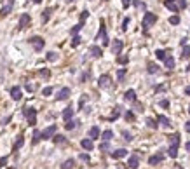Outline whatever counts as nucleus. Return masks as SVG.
<instances>
[{
    "label": "nucleus",
    "mask_w": 190,
    "mask_h": 169,
    "mask_svg": "<svg viewBox=\"0 0 190 169\" xmlns=\"http://www.w3.org/2000/svg\"><path fill=\"white\" fill-rule=\"evenodd\" d=\"M155 23H157V16L154 12H145V16H143V30L147 31L150 26H154Z\"/></svg>",
    "instance_id": "obj_1"
},
{
    "label": "nucleus",
    "mask_w": 190,
    "mask_h": 169,
    "mask_svg": "<svg viewBox=\"0 0 190 169\" xmlns=\"http://www.w3.org/2000/svg\"><path fill=\"white\" fill-rule=\"evenodd\" d=\"M30 44H32V47H33L37 52H40V51L44 49V44H45V42H44L42 37L35 35V37H32V38H30Z\"/></svg>",
    "instance_id": "obj_2"
},
{
    "label": "nucleus",
    "mask_w": 190,
    "mask_h": 169,
    "mask_svg": "<svg viewBox=\"0 0 190 169\" xmlns=\"http://www.w3.org/2000/svg\"><path fill=\"white\" fill-rule=\"evenodd\" d=\"M25 115H26V119H28L30 126H35L37 124V110L35 108H25Z\"/></svg>",
    "instance_id": "obj_3"
},
{
    "label": "nucleus",
    "mask_w": 190,
    "mask_h": 169,
    "mask_svg": "<svg viewBox=\"0 0 190 169\" xmlns=\"http://www.w3.org/2000/svg\"><path fill=\"white\" fill-rule=\"evenodd\" d=\"M101 38V42H103V45H108V35H106V28H105V21H101V26H99V31H98V37H96V40H99Z\"/></svg>",
    "instance_id": "obj_4"
},
{
    "label": "nucleus",
    "mask_w": 190,
    "mask_h": 169,
    "mask_svg": "<svg viewBox=\"0 0 190 169\" xmlns=\"http://www.w3.org/2000/svg\"><path fill=\"white\" fill-rule=\"evenodd\" d=\"M112 85V78H110V75H101V77L98 78V87L99 89H108Z\"/></svg>",
    "instance_id": "obj_5"
},
{
    "label": "nucleus",
    "mask_w": 190,
    "mask_h": 169,
    "mask_svg": "<svg viewBox=\"0 0 190 169\" xmlns=\"http://www.w3.org/2000/svg\"><path fill=\"white\" fill-rule=\"evenodd\" d=\"M56 131H58V127L52 124V126H49V127H45L42 131V138L44 140H49V138H54V134H56Z\"/></svg>",
    "instance_id": "obj_6"
},
{
    "label": "nucleus",
    "mask_w": 190,
    "mask_h": 169,
    "mask_svg": "<svg viewBox=\"0 0 190 169\" xmlns=\"http://www.w3.org/2000/svg\"><path fill=\"white\" fill-rule=\"evenodd\" d=\"M70 94H72L70 87H63V89H59L56 99H58V101H65V99H68V96H70Z\"/></svg>",
    "instance_id": "obj_7"
},
{
    "label": "nucleus",
    "mask_w": 190,
    "mask_h": 169,
    "mask_svg": "<svg viewBox=\"0 0 190 169\" xmlns=\"http://www.w3.org/2000/svg\"><path fill=\"white\" fill-rule=\"evenodd\" d=\"M11 98L14 99V101H19V99L23 98L21 87H18V85H16V87H12V89H11Z\"/></svg>",
    "instance_id": "obj_8"
},
{
    "label": "nucleus",
    "mask_w": 190,
    "mask_h": 169,
    "mask_svg": "<svg viewBox=\"0 0 190 169\" xmlns=\"http://www.w3.org/2000/svg\"><path fill=\"white\" fill-rule=\"evenodd\" d=\"M122 47H124V42L117 38V40H113V44H112V52H113V54H120Z\"/></svg>",
    "instance_id": "obj_9"
},
{
    "label": "nucleus",
    "mask_w": 190,
    "mask_h": 169,
    "mask_svg": "<svg viewBox=\"0 0 190 169\" xmlns=\"http://www.w3.org/2000/svg\"><path fill=\"white\" fill-rule=\"evenodd\" d=\"M89 52H91L92 58H101L103 56V49H101L99 45H91V47H89Z\"/></svg>",
    "instance_id": "obj_10"
},
{
    "label": "nucleus",
    "mask_w": 190,
    "mask_h": 169,
    "mask_svg": "<svg viewBox=\"0 0 190 169\" xmlns=\"http://www.w3.org/2000/svg\"><path fill=\"white\" fill-rule=\"evenodd\" d=\"M28 23H30V14H23L21 18H19V23H18V28H19V30L26 28V26H28Z\"/></svg>",
    "instance_id": "obj_11"
},
{
    "label": "nucleus",
    "mask_w": 190,
    "mask_h": 169,
    "mask_svg": "<svg viewBox=\"0 0 190 169\" xmlns=\"http://www.w3.org/2000/svg\"><path fill=\"white\" fill-rule=\"evenodd\" d=\"M127 166H129L131 169H138V166H140V159H138V155H131L129 161H127Z\"/></svg>",
    "instance_id": "obj_12"
},
{
    "label": "nucleus",
    "mask_w": 190,
    "mask_h": 169,
    "mask_svg": "<svg viewBox=\"0 0 190 169\" xmlns=\"http://www.w3.org/2000/svg\"><path fill=\"white\" fill-rule=\"evenodd\" d=\"M80 145H82V148H84V150H87V152H91L92 148H94V143H92L91 138H85V140H82V141H80Z\"/></svg>",
    "instance_id": "obj_13"
},
{
    "label": "nucleus",
    "mask_w": 190,
    "mask_h": 169,
    "mask_svg": "<svg viewBox=\"0 0 190 169\" xmlns=\"http://www.w3.org/2000/svg\"><path fill=\"white\" fill-rule=\"evenodd\" d=\"M126 155H127L126 148H119V150L112 152V159H122V157H126Z\"/></svg>",
    "instance_id": "obj_14"
},
{
    "label": "nucleus",
    "mask_w": 190,
    "mask_h": 169,
    "mask_svg": "<svg viewBox=\"0 0 190 169\" xmlns=\"http://www.w3.org/2000/svg\"><path fill=\"white\" fill-rule=\"evenodd\" d=\"M162 159H164V155H152L150 159H148V164L150 166H155V164H159V162H162Z\"/></svg>",
    "instance_id": "obj_15"
},
{
    "label": "nucleus",
    "mask_w": 190,
    "mask_h": 169,
    "mask_svg": "<svg viewBox=\"0 0 190 169\" xmlns=\"http://www.w3.org/2000/svg\"><path fill=\"white\" fill-rule=\"evenodd\" d=\"M73 112H75V110H73L72 106L65 108V112H63V119L66 120V122H68V120H72V117H73Z\"/></svg>",
    "instance_id": "obj_16"
},
{
    "label": "nucleus",
    "mask_w": 190,
    "mask_h": 169,
    "mask_svg": "<svg viewBox=\"0 0 190 169\" xmlns=\"http://www.w3.org/2000/svg\"><path fill=\"white\" fill-rule=\"evenodd\" d=\"M89 138H91V140L99 138V127L98 126H92L91 129H89Z\"/></svg>",
    "instance_id": "obj_17"
},
{
    "label": "nucleus",
    "mask_w": 190,
    "mask_h": 169,
    "mask_svg": "<svg viewBox=\"0 0 190 169\" xmlns=\"http://www.w3.org/2000/svg\"><path fill=\"white\" fill-rule=\"evenodd\" d=\"M164 65H166V68H168V70H173V68H175V58H173V56H166Z\"/></svg>",
    "instance_id": "obj_18"
},
{
    "label": "nucleus",
    "mask_w": 190,
    "mask_h": 169,
    "mask_svg": "<svg viewBox=\"0 0 190 169\" xmlns=\"http://www.w3.org/2000/svg\"><path fill=\"white\" fill-rule=\"evenodd\" d=\"M124 99H126V101H136V92H134V89H129V91H126V94H124Z\"/></svg>",
    "instance_id": "obj_19"
},
{
    "label": "nucleus",
    "mask_w": 190,
    "mask_h": 169,
    "mask_svg": "<svg viewBox=\"0 0 190 169\" xmlns=\"http://www.w3.org/2000/svg\"><path fill=\"white\" fill-rule=\"evenodd\" d=\"M157 122H161L164 127H169V126H171V120H169L166 115H159V117H157Z\"/></svg>",
    "instance_id": "obj_20"
},
{
    "label": "nucleus",
    "mask_w": 190,
    "mask_h": 169,
    "mask_svg": "<svg viewBox=\"0 0 190 169\" xmlns=\"http://www.w3.org/2000/svg\"><path fill=\"white\" fill-rule=\"evenodd\" d=\"M51 14H52V7H47V9L42 12V21L47 23V21L51 19Z\"/></svg>",
    "instance_id": "obj_21"
},
{
    "label": "nucleus",
    "mask_w": 190,
    "mask_h": 169,
    "mask_svg": "<svg viewBox=\"0 0 190 169\" xmlns=\"http://www.w3.org/2000/svg\"><path fill=\"white\" fill-rule=\"evenodd\" d=\"M168 155L171 157V159H176L178 157V147H175V145H171L168 150Z\"/></svg>",
    "instance_id": "obj_22"
},
{
    "label": "nucleus",
    "mask_w": 190,
    "mask_h": 169,
    "mask_svg": "<svg viewBox=\"0 0 190 169\" xmlns=\"http://www.w3.org/2000/svg\"><path fill=\"white\" fill-rule=\"evenodd\" d=\"M52 141H54L56 145H63V143H66V138H65V136H61V134H54Z\"/></svg>",
    "instance_id": "obj_23"
},
{
    "label": "nucleus",
    "mask_w": 190,
    "mask_h": 169,
    "mask_svg": "<svg viewBox=\"0 0 190 169\" xmlns=\"http://www.w3.org/2000/svg\"><path fill=\"white\" fill-rule=\"evenodd\" d=\"M73 164H75V161H73V159H68V161H65L63 164H61V169H72Z\"/></svg>",
    "instance_id": "obj_24"
},
{
    "label": "nucleus",
    "mask_w": 190,
    "mask_h": 169,
    "mask_svg": "<svg viewBox=\"0 0 190 169\" xmlns=\"http://www.w3.org/2000/svg\"><path fill=\"white\" fill-rule=\"evenodd\" d=\"M77 126H78V120H68V122L65 124V127H66L68 131H72V129H75Z\"/></svg>",
    "instance_id": "obj_25"
},
{
    "label": "nucleus",
    "mask_w": 190,
    "mask_h": 169,
    "mask_svg": "<svg viewBox=\"0 0 190 169\" xmlns=\"http://www.w3.org/2000/svg\"><path fill=\"white\" fill-rule=\"evenodd\" d=\"M40 140H42V133L35 129V131H33V140H32V141H33V145H37V143H38Z\"/></svg>",
    "instance_id": "obj_26"
},
{
    "label": "nucleus",
    "mask_w": 190,
    "mask_h": 169,
    "mask_svg": "<svg viewBox=\"0 0 190 169\" xmlns=\"http://www.w3.org/2000/svg\"><path fill=\"white\" fill-rule=\"evenodd\" d=\"M169 143H171V145H175V147H178V145H180V136H178V134L169 136Z\"/></svg>",
    "instance_id": "obj_27"
},
{
    "label": "nucleus",
    "mask_w": 190,
    "mask_h": 169,
    "mask_svg": "<svg viewBox=\"0 0 190 169\" xmlns=\"http://www.w3.org/2000/svg\"><path fill=\"white\" fill-rule=\"evenodd\" d=\"M147 71H148V73H157V71H159V66H157L155 63H148Z\"/></svg>",
    "instance_id": "obj_28"
},
{
    "label": "nucleus",
    "mask_w": 190,
    "mask_h": 169,
    "mask_svg": "<svg viewBox=\"0 0 190 169\" xmlns=\"http://www.w3.org/2000/svg\"><path fill=\"white\" fill-rule=\"evenodd\" d=\"M101 138H103L105 141H110V140L113 138V131H110V129H108V131H105V133L101 134Z\"/></svg>",
    "instance_id": "obj_29"
},
{
    "label": "nucleus",
    "mask_w": 190,
    "mask_h": 169,
    "mask_svg": "<svg viewBox=\"0 0 190 169\" xmlns=\"http://www.w3.org/2000/svg\"><path fill=\"white\" fill-rule=\"evenodd\" d=\"M147 126L150 127V129H157L159 124H157V120H154V119H150V117H148V119H147Z\"/></svg>",
    "instance_id": "obj_30"
},
{
    "label": "nucleus",
    "mask_w": 190,
    "mask_h": 169,
    "mask_svg": "<svg viewBox=\"0 0 190 169\" xmlns=\"http://www.w3.org/2000/svg\"><path fill=\"white\" fill-rule=\"evenodd\" d=\"M155 56H157V59H162V61H164V59H166V56H168V54H166V51H162V49H157V51H155Z\"/></svg>",
    "instance_id": "obj_31"
},
{
    "label": "nucleus",
    "mask_w": 190,
    "mask_h": 169,
    "mask_svg": "<svg viewBox=\"0 0 190 169\" xmlns=\"http://www.w3.org/2000/svg\"><path fill=\"white\" fill-rule=\"evenodd\" d=\"M11 11H12V5H4V7L0 9V16H7Z\"/></svg>",
    "instance_id": "obj_32"
},
{
    "label": "nucleus",
    "mask_w": 190,
    "mask_h": 169,
    "mask_svg": "<svg viewBox=\"0 0 190 169\" xmlns=\"http://www.w3.org/2000/svg\"><path fill=\"white\" fill-rule=\"evenodd\" d=\"M164 4H166V7H168L171 12H178V7L175 5V2H164Z\"/></svg>",
    "instance_id": "obj_33"
},
{
    "label": "nucleus",
    "mask_w": 190,
    "mask_h": 169,
    "mask_svg": "<svg viewBox=\"0 0 190 169\" xmlns=\"http://www.w3.org/2000/svg\"><path fill=\"white\" fill-rule=\"evenodd\" d=\"M126 68H120L119 71H117V78H119V82H122V80H124V77H126Z\"/></svg>",
    "instance_id": "obj_34"
},
{
    "label": "nucleus",
    "mask_w": 190,
    "mask_h": 169,
    "mask_svg": "<svg viewBox=\"0 0 190 169\" xmlns=\"http://www.w3.org/2000/svg\"><path fill=\"white\" fill-rule=\"evenodd\" d=\"M82 26H84V23H78V25H75V26L72 28V35H77L78 31L82 30Z\"/></svg>",
    "instance_id": "obj_35"
},
{
    "label": "nucleus",
    "mask_w": 190,
    "mask_h": 169,
    "mask_svg": "<svg viewBox=\"0 0 190 169\" xmlns=\"http://www.w3.org/2000/svg\"><path fill=\"white\" fill-rule=\"evenodd\" d=\"M23 145H25V138H23V136H18V140H16V143H14V148H21Z\"/></svg>",
    "instance_id": "obj_36"
},
{
    "label": "nucleus",
    "mask_w": 190,
    "mask_h": 169,
    "mask_svg": "<svg viewBox=\"0 0 190 169\" xmlns=\"http://www.w3.org/2000/svg\"><path fill=\"white\" fill-rule=\"evenodd\" d=\"M182 56H183V58H190V45H183Z\"/></svg>",
    "instance_id": "obj_37"
},
{
    "label": "nucleus",
    "mask_w": 190,
    "mask_h": 169,
    "mask_svg": "<svg viewBox=\"0 0 190 169\" xmlns=\"http://www.w3.org/2000/svg\"><path fill=\"white\" fill-rule=\"evenodd\" d=\"M169 23H171V25H180V16L178 14L171 16V18H169Z\"/></svg>",
    "instance_id": "obj_38"
},
{
    "label": "nucleus",
    "mask_w": 190,
    "mask_h": 169,
    "mask_svg": "<svg viewBox=\"0 0 190 169\" xmlns=\"http://www.w3.org/2000/svg\"><path fill=\"white\" fill-rule=\"evenodd\" d=\"M80 40H82V38L78 35H73V38H72V47H77L78 44H80Z\"/></svg>",
    "instance_id": "obj_39"
},
{
    "label": "nucleus",
    "mask_w": 190,
    "mask_h": 169,
    "mask_svg": "<svg viewBox=\"0 0 190 169\" xmlns=\"http://www.w3.org/2000/svg\"><path fill=\"white\" fill-rule=\"evenodd\" d=\"M127 61H129L127 56H117V63L119 65H127Z\"/></svg>",
    "instance_id": "obj_40"
},
{
    "label": "nucleus",
    "mask_w": 190,
    "mask_h": 169,
    "mask_svg": "<svg viewBox=\"0 0 190 169\" xmlns=\"http://www.w3.org/2000/svg\"><path fill=\"white\" fill-rule=\"evenodd\" d=\"M45 58H47V61H56V59H58V54L51 51V52H47V56H45Z\"/></svg>",
    "instance_id": "obj_41"
},
{
    "label": "nucleus",
    "mask_w": 190,
    "mask_h": 169,
    "mask_svg": "<svg viewBox=\"0 0 190 169\" xmlns=\"http://www.w3.org/2000/svg\"><path fill=\"white\" fill-rule=\"evenodd\" d=\"M122 136H124L126 141H133V134L129 133V131H122Z\"/></svg>",
    "instance_id": "obj_42"
},
{
    "label": "nucleus",
    "mask_w": 190,
    "mask_h": 169,
    "mask_svg": "<svg viewBox=\"0 0 190 169\" xmlns=\"http://www.w3.org/2000/svg\"><path fill=\"white\" fill-rule=\"evenodd\" d=\"M87 18H89V11H82V14H80V23H84Z\"/></svg>",
    "instance_id": "obj_43"
},
{
    "label": "nucleus",
    "mask_w": 190,
    "mask_h": 169,
    "mask_svg": "<svg viewBox=\"0 0 190 169\" xmlns=\"http://www.w3.org/2000/svg\"><path fill=\"white\" fill-rule=\"evenodd\" d=\"M129 23H131V19H129V18H124V21H122V30H124V31L127 30V26H129Z\"/></svg>",
    "instance_id": "obj_44"
},
{
    "label": "nucleus",
    "mask_w": 190,
    "mask_h": 169,
    "mask_svg": "<svg viewBox=\"0 0 190 169\" xmlns=\"http://www.w3.org/2000/svg\"><path fill=\"white\" fill-rule=\"evenodd\" d=\"M108 148H110V145H108V141H105V143H101V145H99V150H101V152H106Z\"/></svg>",
    "instance_id": "obj_45"
},
{
    "label": "nucleus",
    "mask_w": 190,
    "mask_h": 169,
    "mask_svg": "<svg viewBox=\"0 0 190 169\" xmlns=\"http://www.w3.org/2000/svg\"><path fill=\"white\" fill-rule=\"evenodd\" d=\"M42 94L44 96H51V94H52V87H44Z\"/></svg>",
    "instance_id": "obj_46"
},
{
    "label": "nucleus",
    "mask_w": 190,
    "mask_h": 169,
    "mask_svg": "<svg viewBox=\"0 0 190 169\" xmlns=\"http://www.w3.org/2000/svg\"><path fill=\"white\" fill-rule=\"evenodd\" d=\"M124 117H126V120H129V122H131V120H134V113H133V112H126V115H124Z\"/></svg>",
    "instance_id": "obj_47"
},
{
    "label": "nucleus",
    "mask_w": 190,
    "mask_h": 169,
    "mask_svg": "<svg viewBox=\"0 0 190 169\" xmlns=\"http://www.w3.org/2000/svg\"><path fill=\"white\" fill-rule=\"evenodd\" d=\"M159 105H161L162 108H169V101L168 99H162V101H159Z\"/></svg>",
    "instance_id": "obj_48"
},
{
    "label": "nucleus",
    "mask_w": 190,
    "mask_h": 169,
    "mask_svg": "<svg viewBox=\"0 0 190 169\" xmlns=\"http://www.w3.org/2000/svg\"><path fill=\"white\" fill-rule=\"evenodd\" d=\"M80 161L89 162V155H87V154H80Z\"/></svg>",
    "instance_id": "obj_49"
},
{
    "label": "nucleus",
    "mask_w": 190,
    "mask_h": 169,
    "mask_svg": "<svg viewBox=\"0 0 190 169\" xmlns=\"http://www.w3.org/2000/svg\"><path fill=\"white\" fill-rule=\"evenodd\" d=\"M7 157H2V159H0V167H2V166H5V164H7Z\"/></svg>",
    "instance_id": "obj_50"
},
{
    "label": "nucleus",
    "mask_w": 190,
    "mask_h": 169,
    "mask_svg": "<svg viewBox=\"0 0 190 169\" xmlns=\"http://www.w3.org/2000/svg\"><path fill=\"white\" fill-rule=\"evenodd\" d=\"M178 5H180L182 9H185V7H187V0H180V2H178Z\"/></svg>",
    "instance_id": "obj_51"
},
{
    "label": "nucleus",
    "mask_w": 190,
    "mask_h": 169,
    "mask_svg": "<svg viewBox=\"0 0 190 169\" xmlns=\"http://www.w3.org/2000/svg\"><path fill=\"white\" fill-rule=\"evenodd\" d=\"M122 5H124V9H127L131 5V0H122Z\"/></svg>",
    "instance_id": "obj_52"
},
{
    "label": "nucleus",
    "mask_w": 190,
    "mask_h": 169,
    "mask_svg": "<svg viewBox=\"0 0 190 169\" xmlns=\"http://www.w3.org/2000/svg\"><path fill=\"white\" fill-rule=\"evenodd\" d=\"M40 75L42 77H49V70H40Z\"/></svg>",
    "instance_id": "obj_53"
},
{
    "label": "nucleus",
    "mask_w": 190,
    "mask_h": 169,
    "mask_svg": "<svg viewBox=\"0 0 190 169\" xmlns=\"http://www.w3.org/2000/svg\"><path fill=\"white\" fill-rule=\"evenodd\" d=\"M185 131L190 133V120H187V124H185Z\"/></svg>",
    "instance_id": "obj_54"
},
{
    "label": "nucleus",
    "mask_w": 190,
    "mask_h": 169,
    "mask_svg": "<svg viewBox=\"0 0 190 169\" xmlns=\"http://www.w3.org/2000/svg\"><path fill=\"white\" fill-rule=\"evenodd\" d=\"M180 44H182V47H183V45H187V38H182V40H180Z\"/></svg>",
    "instance_id": "obj_55"
},
{
    "label": "nucleus",
    "mask_w": 190,
    "mask_h": 169,
    "mask_svg": "<svg viewBox=\"0 0 190 169\" xmlns=\"http://www.w3.org/2000/svg\"><path fill=\"white\" fill-rule=\"evenodd\" d=\"M185 94H188V96H190V85H188V87H185Z\"/></svg>",
    "instance_id": "obj_56"
},
{
    "label": "nucleus",
    "mask_w": 190,
    "mask_h": 169,
    "mask_svg": "<svg viewBox=\"0 0 190 169\" xmlns=\"http://www.w3.org/2000/svg\"><path fill=\"white\" fill-rule=\"evenodd\" d=\"M12 4H14V0H7L5 2V5H12Z\"/></svg>",
    "instance_id": "obj_57"
},
{
    "label": "nucleus",
    "mask_w": 190,
    "mask_h": 169,
    "mask_svg": "<svg viewBox=\"0 0 190 169\" xmlns=\"http://www.w3.org/2000/svg\"><path fill=\"white\" fill-rule=\"evenodd\" d=\"M185 148H187V152H190V141L187 143V145H185Z\"/></svg>",
    "instance_id": "obj_58"
},
{
    "label": "nucleus",
    "mask_w": 190,
    "mask_h": 169,
    "mask_svg": "<svg viewBox=\"0 0 190 169\" xmlns=\"http://www.w3.org/2000/svg\"><path fill=\"white\" fill-rule=\"evenodd\" d=\"M33 2H35V4H40V2H42V0H33Z\"/></svg>",
    "instance_id": "obj_59"
},
{
    "label": "nucleus",
    "mask_w": 190,
    "mask_h": 169,
    "mask_svg": "<svg viewBox=\"0 0 190 169\" xmlns=\"http://www.w3.org/2000/svg\"><path fill=\"white\" fill-rule=\"evenodd\" d=\"M166 2H175V0H166Z\"/></svg>",
    "instance_id": "obj_60"
},
{
    "label": "nucleus",
    "mask_w": 190,
    "mask_h": 169,
    "mask_svg": "<svg viewBox=\"0 0 190 169\" xmlns=\"http://www.w3.org/2000/svg\"><path fill=\"white\" fill-rule=\"evenodd\" d=\"M68 2H75V0H68Z\"/></svg>",
    "instance_id": "obj_61"
},
{
    "label": "nucleus",
    "mask_w": 190,
    "mask_h": 169,
    "mask_svg": "<svg viewBox=\"0 0 190 169\" xmlns=\"http://www.w3.org/2000/svg\"><path fill=\"white\" fill-rule=\"evenodd\" d=\"M188 113H190V106H188Z\"/></svg>",
    "instance_id": "obj_62"
}]
</instances>
